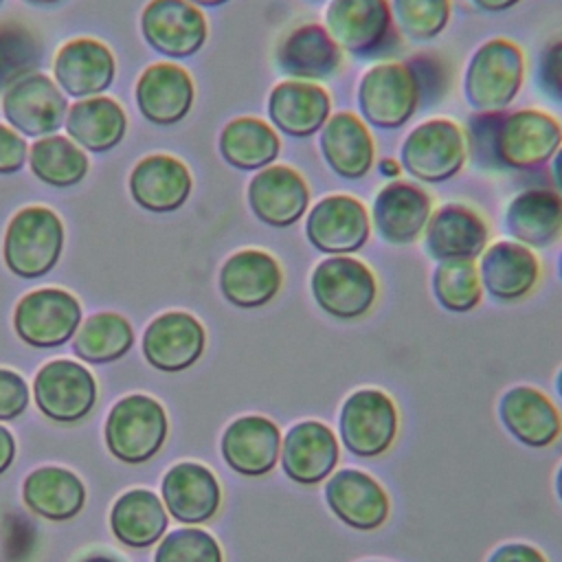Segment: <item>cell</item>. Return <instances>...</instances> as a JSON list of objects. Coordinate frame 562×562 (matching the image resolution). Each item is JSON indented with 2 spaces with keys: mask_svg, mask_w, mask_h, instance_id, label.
<instances>
[{
  "mask_svg": "<svg viewBox=\"0 0 562 562\" xmlns=\"http://www.w3.org/2000/svg\"><path fill=\"white\" fill-rule=\"evenodd\" d=\"M468 158L479 167L536 171L562 145L560 121L538 108L476 112L468 121Z\"/></svg>",
  "mask_w": 562,
  "mask_h": 562,
  "instance_id": "1",
  "label": "cell"
},
{
  "mask_svg": "<svg viewBox=\"0 0 562 562\" xmlns=\"http://www.w3.org/2000/svg\"><path fill=\"white\" fill-rule=\"evenodd\" d=\"M525 53L507 37H490L474 48L463 72V97L476 112H503L522 90Z\"/></svg>",
  "mask_w": 562,
  "mask_h": 562,
  "instance_id": "2",
  "label": "cell"
},
{
  "mask_svg": "<svg viewBox=\"0 0 562 562\" xmlns=\"http://www.w3.org/2000/svg\"><path fill=\"white\" fill-rule=\"evenodd\" d=\"M397 160L402 171L417 182H448L468 162L465 130L446 116L426 119L404 136Z\"/></svg>",
  "mask_w": 562,
  "mask_h": 562,
  "instance_id": "3",
  "label": "cell"
},
{
  "mask_svg": "<svg viewBox=\"0 0 562 562\" xmlns=\"http://www.w3.org/2000/svg\"><path fill=\"white\" fill-rule=\"evenodd\" d=\"M360 119L378 130H400L422 105L415 70L408 61H380L369 66L356 90Z\"/></svg>",
  "mask_w": 562,
  "mask_h": 562,
  "instance_id": "4",
  "label": "cell"
},
{
  "mask_svg": "<svg viewBox=\"0 0 562 562\" xmlns=\"http://www.w3.org/2000/svg\"><path fill=\"white\" fill-rule=\"evenodd\" d=\"M314 303L336 321H358L378 301L373 270L353 255H331L318 261L310 274Z\"/></svg>",
  "mask_w": 562,
  "mask_h": 562,
  "instance_id": "5",
  "label": "cell"
},
{
  "mask_svg": "<svg viewBox=\"0 0 562 562\" xmlns=\"http://www.w3.org/2000/svg\"><path fill=\"white\" fill-rule=\"evenodd\" d=\"M64 248V224L48 206H24L4 233L2 257L7 268L22 279L48 274Z\"/></svg>",
  "mask_w": 562,
  "mask_h": 562,
  "instance_id": "6",
  "label": "cell"
},
{
  "mask_svg": "<svg viewBox=\"0 0 562 562\" xmlns=\"http://www.w3.org/2000/svg\"><path fill=\"white\" fill-rule=\"evenodd\" d=\"M323 26L353 57H382L400 44L391 0H327Z\"/></svg>",
  "mask_w": 562,
  "mask_h": 562,
  "instance_id": "7",
  "label": "cell"
},
{
  "mask_svg": "<svg viewBox=\"0 0 562 562\" xmlns=\"http://www.w3.org/2000/svg\"><path fill=\"white\" fill-rule=\"evenodd\" d=\"M400 430V413L391 395L380 389H358L345 397L338 413L342 446L360 459L389 452Z\"/></svg>",
  "mask_w": 562,
  "mask_h": 562,
  "instance_id": "8",
  "label": "cell"
},
{
  "mask_svg": "<svg viewBox=\"0 0 562 562\" xmlns=\"http://www.w3.org/2000/svg\"><path fill=\"white\" fill-rule=\"evenodd\" d=\"M167 413L149 395L132 393L119 400L105 419L108 450L123 463L149 461L167 439Z\"/></svg>",
  "mask_w": 562,
  "mask_h": 562,
  "instance_id": "9",
  "label": "cell"
},
{
  "mask_svg": "<svg viewBox=\"0 0 562 562\" xmlns=\"http://www.w3.org/2000/svg\"><path fill=\"white\" fill-rule=\"evenodd\" d=\"M2 114L18 134L42 138L64 125L68 99L48 75L29 72L4 88Z\"/></svg>",
  "mask_w": 562,
  "mask_h": 562,
  "instance_id": "10",
  "label": "cell"
},
{
  "mask_svg": "<svg viewBox=\"0 0 562 562\" xmlns=\"http://www.w3.org/2000/svg\"><path fill=\"white\" fill-rule=\"evenodd\" d=\"M371 217L367 206L349 193H329L310 206L305 237L318 252L353 255L369 241Z\"/></svg>",
  "mask_w": 562,
  "mask_h": 562,
  "instance_id": "11",
  "label": "cell"
},
{
  "mask_svg": "<svg viewBox=\"0 0 562 562\" xmlns=\"http://www.w3.org/2000/svg\"><path fill=\"white\" fill-rule=\"evenodd\" d=\"M81 325L79 301L61 288H40L24 294L13 312V329L31 347H59Z\"/></svg>",
  "mask_w": 562,
  "mask_h": 562,
  "instance_id": "12",
  "label": "cell"
},
{
  "mask_svg": "<svg viewBox=\"0 0 562 562\" xmlns=\"http://www.w3.org/2000/svg\"><path fill=\"white\" fill-rule=\"evenodd\" d=\"M246 200L252 215L270 228H290L301 222L312 202V191L301 171L290 165H268L250 178Z\"/></svg>",
  "mask_w": 562,
  "mask_h": 562,
  "instance_id": "13",
  "label": "cell"
},
{
  "mask_svg": "<svg viewBox=\"0 0 562 562\" xmlns=\"http://www.w3.org/2000/svg\"><path fill=\"white\" fill-rule=\"evenodd\" d=\"M140 31L156 53L184 59L204 46L209 24L200 7L187 0H149L140 13Z\"/></svg>",
  "mask_w": 562,
  "mask_h": 562,
  "instance_id": "14",
  "label": "cell"
},
{
  "mask_svg": "<svg viewBox=\"0 0 562 562\" xmlns=\"http://www.w3.org/2000/svg\"><path fill=\"white\" fill-rule=\"evenodd\" d=\"M432 213L430 193L413 180H391L371 204V228L391 246H408L424 235Z\"/></svg>",
  "mask_w": 562,
  "mask_h": 562,
  "instance_id": "15",
  "label": "cell"
},
{
  "mask_svg": "<svg viewBox=\"0 0 562 562\" xmlns=\"http://www.w3.org/2000/svg\"><path fill=\"white\" fill-rule=\"evenodd\" d=\"M37 408L53 422L72 424L83 419L97 402V382L92 373L72 360L46 362L33 382Z\"/></svg>",
  "mask_w": 562,
  "mask_h": 562,
  "instance_id": "16",
  "label": "cell"
},
{
  "mask_svg": "<svg viewBox=\"0 0 562 562\" xmlns=\"http://www.w3.org/2000/svg\"><path fill=\"white\" fill-rule=\"evenodd\" d=\"M487 241L485 217L461 202L432 209L424 228V250L435 261H474L487 248Z\"/></svg>",
  "mask_w": 562,
  "mask_h": 562,
  "instance_id": "17",
  "label": "cell"
},
{
  "mask_svg": "<svg viewBox=\"0 0 562 562\" xmlns=\"http://www.w3.org/2000/svg\"><path fill=\"white\" fill-rule=\"evenodd\" d=\"M323 496L327 509L342 525L356 531H375L391 514L386 490L371 474L358 468H342L329 474Z\"/></svg>",
  "mask_w": 562,
  "mask_h": 562,
  "instance_id": "18",
  "label": "cell"
},
{
  "mask_svg": "<svg viewBox=\"0 0 562 562\" xmlns=\"http://www.w3.org/2000/svg\"><path fill=\"white\" fill-rule=\"evenodd\" d=\"M340 443L334 430L318 419H303L288 428L281 439V470L296 485H318L334 474Z\"/></svg>",
  "mask_w": 562,
  "mask_h": 562,
  "instance_id": "19",
  "label": "cell"
},
{
  "mask_svg": "<svg viewBox=\"0 0 562 562\" xmlns=\"http://www.w3.org/2000/svg\"><path fill=\"white\" fill-rule=\"evenodd\" d=\"M476 266L483 290L498 303L527 299L540 281V259L533 248L514 239L487 244Z\"/></svg>",
  "mask_w": 562,
  "mask_h": 562,
  "instance_id": "20",
  "label": "cell"
},
{
  "mask_svg": "<svg viewBox=\"0 0 562 562\" xmlns=\"http://www.w3.org/2000/svg\"><path fill=\"white\" fill-rule=\"evenodd\" d=\"M206 347L202 323L189 312H165L156 316L143 334L145 360L165 373H178L193 367Z\"/></svg>",
  "mask_w": 562,
  "mask_h": 562,
  "instance_id": "21",
  "label": "cell"
},
{
  "mask_svg": "<svg viewBox=\"0 0 562 562\" xmlns=\"http://www.w3.org/2000/svg\"><path fill=\"white\" fill-rule=\"evenodd\" d=\"M222 296L241 310L268 305L283 285L279 261L261 248H241L233 252L220 268Z\"/></svg>",
  "mask_w": 562,
  "mask_h": 562,
  "instance_id": "22",
  "label": "cell"
},
{
  "mask_svg": "<svg viewBox=\"0 0 562 562\" xmlns=\"http://www.w3.org/2000/svg\"><path fill=\"white\" fill-rule=\"evenodd\" d=\"M268 123L290 138H310L331 116V97L316 81L283 79L268 94Z\"/></svg>",
  "mask_w": 562,
  "mask_h": 562,
  "instance_id": "23",
  "label": "cell"
},
{
  "mask_svg": "<svg viewBox=\"0 0 562 562\" xmlns=\"http://www.w3.org/2000/svg\"><path fill=\"white\" fill-rule=\"evenodd\" d=\"M281 430L263 415H241L233 419L220 439L226 465L248 479L274 470L281 457Z\"/></svg>",
  "mask_w": 562,
  "mask_h": 562,
  "instance_id": "24",
  "label": "cell"
},
{
  "mask_svg": "<svg viewBox=\"0 0 562 562\" xmlns=\"http://www.w3.org/2000/svg\"><path fill=\"white\" fill-rule=\"evenodd\" d=\"M503 428L527 448H549L562 432V417L553 402L529 384L507 389L498 400Z\"/></svg>",
  "mask_w": 562,
  "mask_h": 562,
  "instance_id": "25",
  "label": "cell"
},
{
  "mask_svg": "<svg viewBox=\"0 0 562 562\" xmlns=\"http://www.w3.org/2000/svg\"><path fill=\"white\" fill-rule=\"evenodd\" d=\"M325 165L342 180H362L375 165V140L356 112H336L318 132Z\"/></svg>",
  "mask_w": 562,
  "mask_h": 562,
  "instance_id": "26",
  "label": "cell"
},
{
  "mask_svg": "<svg viewBox=\"0 0 562 562\" xmlns=\"http://www.w3.org/2000/svg\"><path fill=\"white\" fill-rule=\"evenodd\" d=\"M134 97L140 114L149 123L176 125L191 112L195 86L182 66L158 61L140 72Z\"/></svg>",
  "mask_w": 562,
  "mask_h": 562,
  "instance_id": "27",
  "label": "cell"
},
{
  "mask_svg": "<svg viewBox=\"0 0 562 562\" xmlns=\"http://www.w3.org/2000/svg\"><path fill=\"white\" fill-rule=\"evenodd\" d=\"M112 50L92 37H77L66 42L53 61L55 83L64 94L75 99L97 97L105 92L114 79Z\"/></svg>",
  "mask_w": 562,
  "mask_h": 562,
  "instance_id": "28",
  "label": "cell"
},
{
  "mask_svg": "<svg viewBox=\"0 0 562 562\" xmlns=\"http://www.w3.org/2000/svg\"><path fill=\"white\" fill-rule=\"evenodd\" d=\"M193 178L189 167L169 154L140 158L130 173L132 200L149 213L178 211L191 195Z\"/></svg>",
  "mask_w": 562,
  "mask_h": 562,
  "instance_id": "29",
  "label": "cell"
},
{
  "mask_svg": "<svg viewBox=\"0 0 562 562\" xmlns=\"http://www.w3.org/2000/svg\"><path fill=\"white\" fill-rule=\"evenodd\" d=\"M165 509L180 522L200 525L211 520L222 505V487L215 474L195 461L171 465L162 479Z\"/></svg>",
  "mask_w": 562,
  "mask_h": 562,
  "instance_id": "30",
  "label": "cell"
},
{
  "mask_svg": "<svg viewBox=\"0 0 562 562\" xmlns=\"http://www.w3.org/2000/svg\"><path fill=\"white\" fill-rule=\"evenodd\" d=\"M274 61L288 79L323 81L342 66V50L323 24L310 22L283 35Z\"/></svg>",
  "mask_w": 562,
  "mask_h": 562,
  "instance_id": "31",
  "label": "cell"
},
{
  "mask_svg": "<svg viewBox=\"0 0 562 562\" xmlns=\"http://www.w3.org/2000/svg\"><path fill=\"white\" fill-rule=\"evenodd\" d=\"M505 228L514 241L529 248L555 244L562 237V195L547 187L516 193L505 209Z\"/></svg>",
  "mask_w": 562,
  "mask_h": 562,
  "instance_id": "32",
  "label": "cell"
},
{
  "mask_svg": "<svg viewBox=\"0 0 562 562\" xmlns=\"http://www.w3.org/2000/svg\"><path fill=\"white\" fill-rule=\"evenodd\" d=\"M66 132L81 149L103 154L114 149L127 132L125 110L105 94L77 99L66 114Z\"/></svg>",
  "mask_w": 562,
  "mask_h": 562,
  "instance_id": "33",
  "label": "cell"
},
{
  "mask_svg": "<svg viewBox=\"0 0 562 562\" xmlns=\"http://www.w3.org/2000/svg\"><path fill=\"white\" fill-rule=\"evenodd\" d=\"M22 498L31 512L46 520H68L83 509V481L59 465L33 470L22 485Z\"/></svg>",
  "mask_w": 562,
  "mask_h": 562,
  "instance_id": "34",
  "label": "cell"
},
{
  "mask_svg": "<svg viewBox=\"0 0 562 562\" xmlns=\"http://www.w3.org/2000/svg\"><path fill=\"white\" fill-rule=\"evenodd\" d=\"M217 147L231 167L239 171H259L279 158L281 136L263 119L237 116L222 127Z\"/></svg>",
  "mask_w": 562,
  "mask_h": 562,
  "instance_id": "35",
  "label": "cell"
},
{
  "mask_svg": "<svg viewBox=\"0 0 562 562\" xmlns=\"http://www.w3.org/2000/svg\"><path fill=\"white\" fill-rule=\"evenodd\" d=\"M169 518L162 501L151 490H130L116 498L110 512V527L127 547H149L167 531Z\"/></svg>",
  "mask_w": 562,
  "mask_h": 562,
  "instance_id": "36",
  "label": "cell"
},
{
  "mask_svg": "<svg viewBox=\"0 0 562 562\" xmlns=\"http://www.w3.org/2000/svg\"><path fill=\"white\" fill-rule=\"evenodd\" d=\"M26 160L33 176L55 189H68L79 184L90 169L88 154L75 140L61 134L37 138L29 147Z\"/></svg>",
  "mask_w": 562,
  "mask_h": 562,
  "instance_id": "37",
  "label": "cell"
},
{
  "mask_svg": "<svg viewBox=\"0 0 562 562\" xmlns=\"http://www.w3.org/2000/svg\"><path fill=\"white\" fill-rule=\"evenodd\" d=\"M134 345V329L130 321L114 312H99L88 316L75 331L72 351L77 358L103 364L123 358Z\"/></svg>",
  "mask_w": 562,
  "mask_h": 562,
  "instance_id": "38",
  "label": "cell"
},
{
  "mask_svg": "<svg viewBox=\"0 0 562 562\" xmlns=\"http://www.w3.org/2000/svg\"><path fill=\"white\" fill-rule=\"evenodd\" d=\"M430 288L435 301L452 314H465L483 299L479 266L474 261H437Z\"/></svg>",
  "mask_w": 562,
  "mask_h": 562,
  "instance_id": "39",
  "label": "cell"
},
{
  "mask_svg": "<svg viewBox=\"0 0 562 562\" xmlns=\"http://www.w3.org/2000/svg\"><path fill=\"white\" fill-rule=\"evenodd\" d=\"M391 13L400 35L430 42L450 24L452 0H391Z\"/></svg>",
  "mask_w": 562,
  "mask_h": 562,
  "instance_id": "40",
  "label": "cell"
},
{
  "mask_svg": "<svg viewBox=\"0 0 562 562\" xmlns=\"http://www.w3.org/2000/svg\"><path fill=\"white\" fill-rule=\"evenodd\" d=\"M154 562H224V553L209 531L182 527L160 540Z\"/></svg>",
  "mask_w": 562,
  "mask_h": 562,
  "instance_id": "41",
  "label": "cell"
},
{
  "mask_svg": "<svg viewBox=\"0 0 562 562\" xmlns=\"http://www.w3.org/2000/svg\"><path fill=\"white\" fill-rule=\"evenodd\" d=\"M536 81L538 88L549 97L560 101L562 97V35L551 40L540 57H538V68H536Z\"/></svg>",
  "mask_w": 562,
  "mask_h": 562,
  "instance_id": "42",
  "label": "cell"
},
{
  "mask_svg": "<svg viewBox=\"0 0 562 562\" xmlns=\"http://www.w3.org/2000/svg\"><path fill=\"white\" fill-rule=\"evenodd\" d=\"M29 406V386L22 375L0 369V422L15 419Z\"/></svg>",
  "mask_w": 562,
  "mask_h": 562,
  "instance_id": "43",
  "label": "cell"
},
{
  "mask_svg": "<svg viewBox=\"0 0 562 562\" xmlns=\"http://www.w3.org/2000/svg\"><path fill=\"white\" fill-rule=\"evenodd\" d=\"M408 64L415 70L419 92H422V103L435 101L446 90L443 88L446 86V68L441 66V61L432 55H417Z\"/></svg>",
  "mask_w": 562,
  "mask_h": 562,
  "instance_id": "44",
  "label": "cell"
},
{
  "mask_svg": "<svg viewBox=\"0 0 562 562\" xmlns=\"http://www.w3.org/2000/svg\"><path fill=\"white\" fill-rule=\"evenodd\" d=\"M29 158V145L22 134L0 123V176L18 173Z\"/></svg>",
  "mask_w": 562,
  "mask_h": 562,
  "instance_id": "45",
  "label": "cell"
},
{
  "mask_svg": "<svg viewBox=\"0 0 562 562\" xmlns=\"http://www.w3.org/2000/svg\"><path fill=\"white\" fill-rule=\"evenodd\" d=\"M487 562H547V558L529 542H505L490 553Z\"/></svg>",
  "mask_w": 562,
  "mask_h": 562,
  "instance_id": "46",
  "label": "cell"
},
{
  "mask_svg": "<svg viewBox=\"0 0 562 562\" xmlns=\"http://www.w3.org/2000/svg\"><path fill=\"white\" fill-rule=\"evenodd\" d=\"M15 457V439L9 428L0 426V474L7 472V468L13 463Z\"/></svg>",
  "mask_w": 562,
  "mask_h": 562,
  "instance_id": "47",
  "label": "cell"
},
{
  "mask_svg": "<svg viewBox=\"0 0 562 562\" xmlns=\"http://www.w3.org/2000/svg\"><path fill=\"white\" fill-rule=\"evenodd\" d=\"M476 9L485 11V13H503L514 9L516 4H520L522 0H470Z\"/></svg>",
  "mask_w": 562,
  "mask_h": 562,
  "instance_id": "48",
  "label": "cell"
},
{
  "mask_svg": "<svg viewBox=\"0 0 562 562\" xmlns=\"http://www.w3.org/2000/svg\"><path fill=\"white\" fill-rule=\"evenodd\" d=\"M378 171H380V176H384V178H389V180H397L400 173H402V165H400L397 158L386 156V158H380V160H378Z\"/></svg>",
  "mask_w": 562,
  "mask_h": 562,
  "instance_id": "49",
  "label": "cell"
},
{
  "mask_svg": "<svg viewBox=\"0 0 562 562\" xmlns=\"http://www.w3.org/2000/svg\"><path fill=\"white\" fill-rule=\"evenodd\" d=\"M551 182H553V189L562 195V145L551 158Z\"/></svg>",
  "mask_w": 562,
  "mask_h": 562,
  "instance_id": "50",
  "label": "cell"
},
{
  "mask_svg": "<svg viewBox=\"0 0 562 562\" xmlns=\"http://www.w3.org/2000/svg\"><path fill=\"white\" fill-rule=\"evenodd\" d=\"M77 562H121V560L112 553H88V555L79 558Z\"/></svg>",
  "mask_w": 562,
  "mask_h": 562,
  "instance_id": "51",
  "label": "cell"
},
{
  "mask_svg": "<svg viewBox=\"0 0 562 562\" xmlns=\"http://www.w3.org/2000/svg\"><path fill=\"white\" fill-rule=\"evenodd\" d=\"M187 2H191V4H195V7H222V4H226L228 0H187Z\"/></svg>",
  "mask_w": 562,
  "mask_h": 562,
  "instance_id": "52",
  "label": "cell"
},
{
  "mask_svg": "<svg viewBox=\"0 0 562 562\" xmlns=\"http://www.w3.org/2000/svg\"><path fill=\"white\" fill-rule=\"evenodd\" d=\"M555 494H558V498L562 503V463H560V468L555 472Z\"/></svg>",
  "mask_w": 562,
  "mask_h": 562,
  "instance_id": "53",
  "label": "cell"
},
{
  "mask_svg": "<svg viewBox=\"0 0 562 562\" xmlns=\"http://www.w3.org/2000/svg\"><path fill=\"white\" fill-rule=\"evenodd\" d=\"M555 391H558V395L562 397V369H560L558 375H555Z\"/></svg>",
  "mask_w": 562,
  "mask_h": 562,
  "instance_id": "54",
  "label": "cell"
},
{
  "mask_svg": "<svg viewBox=\"0 0 562 562\" xmlns=\"http://www.w3.org/2000/svg\"><path fill=\"white\" fill-rule=\"evenodd\" d=\"M31 4H55V2H61V0H26Z\"/></svg>",
  "mask_w": 562,
  "mask_h": 562,
  "instance_id": "55",
  "label": "cell"
},
{
  "mask_svg": "<svg viewBox=\"0 0 562 562\" xmlns=\"http://www.w3.org/2000/svg\"><path fill=\"white\" fill-rule=\"evenodd\" d=\"M558 274H560V279H562V252L558 255Z\"/></svg>",
  "mask_w": 562,
  "mask_h": 562,
  "instance_id": "56",
  "label": "cell"
},
{
  "mask_svg": "<svg viewBox=\"0 0 562 562\" xmlns=\"http://www.w3.org/2000/svg\"><path fill=\"white\" fill-rule=\"evenodd\" d=\"M364 562H389V560H364Z\"/></svg>",
  "mask_w": 562,
  "mask_h": 562,
  "instance_id": "57",
  "label": "cell"
},
{
  "mask_svg": "<svg viewBox=\"0 0 562 562\" xmlns=\"http://www.w3.org/2000/svg\"><path fill=\"white\" fill-rule=\"evenodd\" d=\"M314 2H325V0H314Z\"/></svg>",
  "mask_w": 562,
  "mask_h": 562,
  "instance_id": "58",
  "label": "cell"
},
{
  "mask_svg": "<svg viewBox=\"0 0 562 562\" xmlns=\"http://www.w3.org/2000/svg\"><path fill=\"white\" fill-rule=\"evenodd\" d=\"M2 2H4V0H0V4H2Z\"/></svg>",
  "mask_w": 562,
  "mask_h": 562,
  "instance_id": "59",
  "label": "cell"
},
{
  "mask_svg": "<svg viewBox=\"0 0 562 562\" xmlns=\"http://www.w3.org/2000/svg\"><path fill=\"white\" fill-rule=\"evenodd\" d=\"M560 103H562V97H560Z\"/></svg>",
  "mask_w": 562,
  "mask_h": 562,
  "instance_id": "60",
  "label": "cell"
}]
</instances>
